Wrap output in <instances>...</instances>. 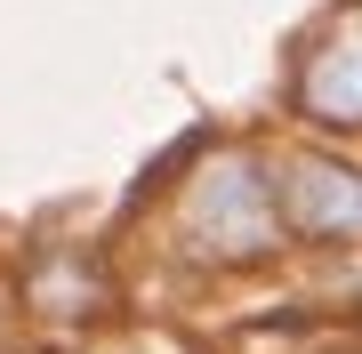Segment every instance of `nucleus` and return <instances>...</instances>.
<instances>
[{"mask_svg":"<svg viewBox=\"0 0 362 354\" xmlns=\"http://www.w3.org/2000/svg\"><path fill=\"white\" fill-rule=\"evenodd\" d=\"M185 242L202 258H258V249L282 242V201H274V177L250 153H209L202 177L185 185Z\"/></svg>","mask_w":362,"mask_h":354,"instance_id":"obj_1","label":"nucleus"},{"mask_svg":"<svg viewBox=\"0 0 362 354\" xmlns=\"http://www.w3.org/2000/svg\"><path fill=\"white\" fill-rule=\"evenodd\" d=\"M274 201H282V225H298V234H330V242L362 234V177L322 153H298L274 177Z\"/></svg>","mask_w":362,"mask_h":354,"instance_id":"obj_2","label":"nucleus"},{"mask_svg":"<svg viewBox=\"0 0 362 354\" xmlns=\"http://www.w3.org/2000/svg\"><path fill=\"white\" fill-rule=\"evenodd\" d=\"M298 105L330 129H362V16H338V25L306 49L298 65Z\"/></svg>","mask_w":362,"mask_h":354,"instance_id":"obj_3","label":"nucleus"}]
</instances>
